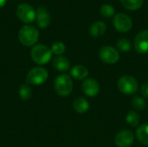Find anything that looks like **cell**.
I'll list each match as a JSON object with an SVG mask.
<instances>
[{
	"mask_svg": "<svg viewBox=\"0 0 148 147\" xmlns=\"http://www.w3.org/2000/svg\"><path fill=\"white\" fill-rule=\"evenodd\" d=\"M52 51L44 44L34 45L30 50V56L32 61L38 65H44L48 63L52 56Z\"/></svg>",
	"mask_w": 148,
	"mask_h": 147,
	"instance_id": "6da1fadb",
	"label": "cell"
},
{
	"mask_svg": "<svg viewBox=\"0 0 148 147\" xmlns=\"http://www.w3.org/2000/svg\"><path fill=\"white\" fill-rule=\"evenodd\" d=\"M39 38L38 29L32 25H25L22 27L18 32V39L20 42L27 47L33 46Z\"/></svg>",
	"mask_w": 148,
	"mask_h": 147,
	"instance_id": "7a4b0ae2",
	"label": "cell"
},
{
	"mask_svg": "<svg viewBox=\"0 0 148 147\" xmlns=\"http://www.w3.org/2000/svg\"><path fill=\"white\" fill-rule=\"evenodd\" d=\"M55 90L60 96L66 97L69 95L73 89V81L69 75L63 74L56 77L55 81Z\"/></svg>",
	"mask_w": 148,
	"mask_h": 147,
	"instance_id": "3957f363",
	"label": "cell"
},
{
	"mask_svg": "<svg viewBox=\"0 0 148 147\" xmlns=\"http://www.w3.org/2000/svg\"><path fill=\"white\" fill-rule=\"evenodd\" d=\"M139 84L137 80L131 75H124L118 81V88L124 94H134L137 92Z\"/></svg>",
	"mask_w": 148,
	"mask_h": 147,
	"instance_id": "277c9868",
	"label": "cell"
},
{
	"mask_svg": "<svg viewBox=\"0 0 148 147\" xmlns=\"http://www.w3.org/2000/svg\"><path fill=\"white\" fill-rule=\"evenodd\" d=\"M49 77L48 71L42 67H36L31 68L27 75V83L38 86L44 83Z\"/></svg>",
	"mask_w": 148,
	"mask_h": 147,
	"instance_id": "5b68a950",
	"label": "cell"
},
{
	"mask_svg": "<svg viewBox=\"0 0 148 147\" xmlns=\"http://www.w3.org/2000/svg\"><path fill=\"white\" fill-rule=\"evenodd\" d=\"M99 57L107 64H114L120 60V54L111 46H103L99 51Z\"/></svg>",
	"mask_w": 148,
	"mask_h": 147,
	"instance_id": "8992f818",
	"label": "cell"
},
{
	"mask_svg": "<svg viewBox=\"0 0 148 147\" xmlns=\"http://www.w3.org/2000/svg\"><path fill=\"white\" fill-rule=\"evenodd\" d=\"M16 15L18 18L25 23H31L36 19V11L29 3L19 4L16 9Z\"/></svg>",
	"mask_w": 148,
	"mask_h": 147,
	"instance_id": "52a82bcc",
	"label": "cell"
},
{
	"mask_svg": "<svg viewBox=\"0 0 148 147\" xmlns=\"http://www.w3.org/2000/svg\"><path fill=\"white\" fill-rule=\"evenodd\" d=\"M115 29L120 32H127L133 26L132 20L129 16L124 13H118L114 16L113 20Z\"/></svg>",
	"mask_w": 148,
	"mask_h": 147,
	"instance_id": "ba28073f",
	"label": "cell"
},
{
	"mask_svg": "<svg viewBox=\"0 0 148 147\" xmlns=\"http://www.w3.org/2000/svg\"><path fill=\"white\" fill-rule=\"evenodd\" d=\"M115 145L118 147H130L134 142V135L129 130L120 131L114 139Z\"/></svg>",
	"mask_w": 148,
	"mask_h": 147,
	"instance_id": "9c48e42d",
	"label": "cell"
},
{
	"mask_svg": "<svg viewBox=\"0 0 148 147\" xmlns=\"http://www.w3.org/2000/svg\"><path fill=\"white\" fill-rule=\"evenodd\" d=\"M134 49L140 54L148 52V29L142 30L134 38Z\"/></svg>",
	"mask_w": 148,
	"mask_h": 147,
	"instance_id": "30bf717a",
	"label": "cell"
},
{
	"mask_svg": "<svg viewBox=\"0 0 148 147\" xmlns=\"http://www.w3.org/2000/svg\"><path fill=\"white\" fill-rule=\"evenodd\" d=\"M82 88L83 93L89 97H95L100 92V85L98 81L93 78L86 79L82 83Z\"/></svg>",
	"mask_w": 148,
	"mask_h": 147,
	"instance_id": "8fae6325",
	"label": "cell"
},
{
	"mask_svg": "<svg viewBox=\"0 0 148 147\" xmlns=\"http://www.w3.org/2000/svg\"><path fill=\"white\" fill-rule=\"evenodd\" d=\"M36 23L40 28L44 29L48 27L50 23V15L48 9L43 6L39 7L36 11Z\"/></svg>",
	"mask_w": 148,
	"mask_h": 147,
	"instance_id": "7c38bea8",
	"label": "cell"
},
{
	"mask_svg": "<svg viewBox=\"0 0 148 147\" xmlns=\"http://www.w3.org/2000/svg\"><path fill=\"white\" fill-rule=\"evenodd\" d=\"M52 65L57 71H60V72H65L69 70L70 67L69 61L65 56H62V55H56L53 59Z\"/></svg>",
	"mask_w": 148,
	"mask_h": 147,
	"instance_id": "4fadbf2b",
	"label": "cell"
},
{
	"mask_svg": "<svg viewBox=\"0 0 148 147\" xmlns=\"http://www.w3.org/2000/svg\"><path fill=\"white\" fill-rule=\"evenodd\" d=\"M72 107L74 110L78 113H85L89 109L88 101L83 97H77L74 100Z\"/></svg>",
	"mask_w": 148,
	"mask_h": 147,
	"instance_id": "5bb4252c",
	"label": "cell"
},
{
	"mask_svg": "<svg viewBox=\"0 0 148 147\" xmlns=\"http://www.w3.org/2000/svg\"><path fill=\"white\" fill-rule=\"evenodd\" d=\"M107 30V25L104 22L98 21L91 24L89 28V34L94 37H99L105 34Z\"/></svg>",
	"mask_w": 148,
	"mask_h": 147,
	"instance_id": "9a60e30c",
	"label": "cell"
},
{
	"mask_svg": "<svg viewBox=\"0 0 148 147\" xmlns=\"http://www.w3.org/2000/svg\"><path fill=\"white\" fill-rule=\"evenodd\" d=\"M71 76L75 80H84L88 75V70L82 65H75L70 70Z\"/></svg>",
	"mask_w": 148,
	"mask_h": 147,
	"instance_id": "2e32d148",
	"label": "cell"
},
{
	"mask_svg": "<svg viewBox=\"0 0 148 147\" xmlns=\"http://www.w3.org/2000/svg\"><path fill=\"white\" fill-rule=\"evenodd\" d=\"M136 138L140 143L148 146V123L141 125L136 131Z\"/></svg>",
	"mask_w": 148,
	"mask_h": 147,
	"instance_id": "e0dca14e",
	"label": "cell"
},
{
	"mask_svg": "<svg viewBox=\"0 0 148 147\" xmlns=\"http://www.w3.org/2000/svg\"><path fill=\"white\" fill-rule=\"evenodd\" d=\"M121 3L124 8L131 10H135L142 6L143 0H121Z\"/></svg>",
	"mask_w": 148,
	"mask_h": 147,
	"instance_id": "ac0fdd59",
	"label": "cell"
},
{
	"mask_svg": "<svg viewBox=\"0 0 148 147\" xmlns=\"http://www.w3.org/2000/svg\"><path fill=\"white\" fill-rule=\"evenodd\" d=\"M19 97L23 101H28L31 98L32 95V90L29 84H23L19 88Z\"/></svg>",
	"mask_w": 148,
	"mask_h": 147,
	"instance_id": "d6986e66",
	"label": "cell"
},
{
	"mask_svg": "<svg viewBox=\"0 0 148 147\" xmlns=\"http://www.w3.org/2000/svg\"><path fill=\"white\" fill-rule=\"evenodd\" d=\"M126 121L130 126L136 127L140 124V115L134 111H130L126 116Z\"/></svg>",
	"mask_w": 148,
	"mask_h": 147,
	"instance_id": "ffe728a7",
	"label": "cell"
},
{
	"mask_svg": "<svg viewBox=\"0 0 148 147\" xmlns=\"http://www.w3.org/2000/svg\"><path fill=\"white\" fill-rule=\"evenodd\" d=\"M117 47L122 52H128L132 49V43L127 38H121V39H119L118 40V42H117Z\"/></svg>",
	"mask_w": 148,
	"mask_h": 147,
	"instance_id": "44dd1931",
	"label": "cell"
},
{
	"mask_svg": "<svg viewBox=\"0 0 148 147\" xmlns=\"http://www.w3.org/2000/svg\"><path fill=\"white\" fill-rule=\"evenodd\" d=\"M132 105L136 110L141 111V110H144L146 108L147 103H146V101L143 98H141L140 96H135L132 100Z\"/></svg>",
	"mask_w": 148,
	"mask_h": 147,
	"instance_id": "7402d4cb",
	"label": "cell"
},
{
	"mask_svg": "<svg viewBox=\"0 0 148 147\" xmlns=\"http://www.w3.org/2000/svg\"><path fill=\"white\" fill-rule=\"evenodd\" d=\"M50 49H51L53 54H55L56 55H62V54H63L65 52L66 46L62 42H56L53 43Z\"/></svg>",
	"mask_w": 148,
	"mask_h": 147,
	"instance_id": "603a6c76",
	"label": "cell"
},
{
	"mask_svg": "<svg viewBox=\"0 0 148 147\" xmlns=\"http://www.w3.org/2000/svg\"><path fill=\"white\" fill-rule=\"evenodd\" d=\"M100 12L104 17H111L114 14V8L110 4H103L101 7Z\"/></svg>",
	"mask_w": 148,
	"mask_h": 147,
	"instance_id": "cb8c5ba5",
	"label": "cell"
},
{
	"mask_svg": "<svg viewBox=\"0 0 148 147\" xmlns=\"http://www.w3.org/2000/svg\"><path fill=\"white\" fill-rule=\"evenodd\" d=\"M140 90H141V94L143 95V97L148 99V82H146L142 85Z\"/></svg>",
	"mask_w": 148,
	"mask_h": 147,
	"instance_id": "d4e9b609",
	"label": "cell"
},
{
	"mask_svg": "<svg viewBox=\"0 0 148 147\" xmlns=\"http://www.w3.org/2000/svg\"><path fill=\"white\" fill-rule=\"evenodd\" d=\"M5 3H6V0H0V8L3 7L5 4Z\"/></svg>",
	"mask_w": 148,
	"mask_h": 147,
	"instance_id": "484cf974",
	"label": "cell"
}]
</instances>
